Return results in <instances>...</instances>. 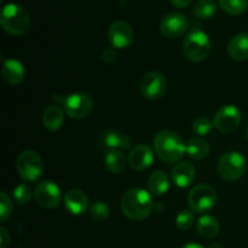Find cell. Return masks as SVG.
Returning a JSON list of instances; mask_svg holds the SVG:
<instances>
[{
    "label": "cell",
    "mask_w": 248,
    "mask_h": 248,
    "mask_svg": "<svg viewBox=\"0 0 248 248\" xmlns=\"http://www.w3.org/2000/svg\"><path fill=\"white\" fill-rule=\"evenodd\" d=\"M121 211L131 220H144L152 213L154 203L148 191L140 188H132L124 194L121 199Z\"/></svg>",
    "instance_id": "cell-1"
},
{
    "label": "cell",
    "mask_w": 248,
    "mask_h": 248,
    "mask_svg": "<svg viewBox=\"0 0 248 248\" xmlns=\"http://www.w3.org/2000/svg\"><path fill=\"white\" fill-rule=\"evenodd\" d=\"M154 148L157 156L166 164H174L186 153V144L178 133L170 130L160 131L154 138Z\"/></svg>",
    "instance_id": "cell-2"
},
{
    "label": "cell",
    "mask_w": 248,
    "mask_h": 248,
    "mask_svg": "<svg viewBox=\"0 0 248 248\" xmlns=\"http://www.w3.org/2000/svg\"><path fill=\"white\" fill-rule=\"evenodd\" d=\"M0 26L10 35H23L31 28V16L21 5L11 2L2 7Z\"/></svg>",
    "instance_id": "cell-3"
},
{
    "label": "cell",
    "mask_w": 248,
    "mask_h": 248,
    "mask_svg": "<svg viewBox=\"0 0 248 248\" xmlns=\"http://www.w3.org/2000/svg\"><path fill=\"white\" fill-rule=\"evenodd\" d=\"M183 52L191 62L206 60L211 52V40L207 34L201 29H193L184 39Z\"/></svg>",
    "instance_id": "cell-4"
},
{
    "label": "cell",
    "mask_w": 248,
    "mask_h": 248,
    "mask_svg": "<svg viewBox=\"0 0 248 248\" xmlns=\"http://www.w3.org/2000/svg\"><path fill=\"white\" fill-rule=\"evenodd\" d=\"M246 160L239 152H228L220 156L217 164L218 174L227 182H235L246 172Z\"/></svg>",
    "instance_id": "cell-5"
},
{
    "label": "cell",
    "mask_w": 248,
    "mask_h": 248,
    "mask_svg": "<svg viewBox=\"0 0 248 248\" xmlns=\"http://www.w3.org/2000/svg\"><path fill=\"white\" fill-rule=\"evenodd\" d=\"M16 169L23 181L35 182L43 173L44 164L38 153L33 150H24L17 157Z\"/></svg>",
    "instance_id": "cell-6"
},
{
    "label": "cell",
    "mask_w": 248,
    "mask_h": 248,
    "mask_svg": "<svg viewBox=\"0 0 248 248\" xmlns=\"http://www.w3.org/2000/svg\"><path fill=\"white\" fill-rule=\"evenodd\" d=\"M188 202L193 212H208L217 203V193L212 186L207 184H199L194 186L189 193Z\"/></svg>",
    "instance_id": "cell-7"
},
{
    "label": "cell",
    "mask_w": 248,
    "mask_h": 248,
    "mask_svg": "<svg viewBox=\"0 0 248 248\" xmlns=\"http://www.w3.org/2000/svg\"><path fill=\"white\" fill-rule=\"evenodd\" d=\"M242 121V114L237 107L227 104L218 109L216 113L213 124L215 127L222 133H232L239 128Z\"/></svg>",
    "instance_id": "cell-8"
},
{
    "label": "cell",
    "mask_w": 248,
    "mask_h": 248,
    "mask_svg": "<svg viewBox=\"0 0 248 248\" xmlns=\"http://www.w3.org/2000/svg\"><path fill=\"white\" fill-rule=\"evenodd\" d=\"M166 90L167 80L162 73L157 72V70H152L142 78L140 92L145 98L150 99V101L162 98L166 93Z\"/></svg>",
    "instance_id": "cell-9"
},
{
    "label": "cell",
    "mask_w": 248,
    "mask_h": 248,
    "mask_svg": "<svg viewBox=\"0 0 248 248\" xmlns=\"http://www.w3.org/2000/svg\"><path fill=\"white\" fill-rule=\"evenodd\" d=\"M64 111L72 119H84L91 114L93 109V101L86 93H72L64 99Z\"/></svg>",
    "instance_id": "cell-10"
},
{
    "label": "cell",
    "mask_w": 248,
    "mask_h": 248,
    "mask_svg": "<svg viewBox=\"0 0 248 248\" xmlns=\"http://www.w3.org/2000/svg\"><path fill=\"white\" fill-rule=\"evenodd\" d=\"M35 201L44 208H56L61 203V189L52 181H43L34 190Z\"/></svg>",
    "instance_id": "cell-11"
},
{
    "label": "cell",
    "mask_w": 248,
    "mask_h": 248,
    "mask_svg": "<svg viewBox=\"0 0 248 248\" xmlns=\"http://www.w3.org/2000/svg\"><path fill=\"white\" fill-rule=\"evenodd\" d=\"M189 26L188 18L181 12H170L160 22V31L169 39H176L183 35Z\"/></svg>",
    "instance_id": "cell-12"
},
{
    "label": "cell",
    "mask_w": 248,
    "mask_h": 248,
    "mask_svg": "<svg viewBox=\"0 0 248 248\" xmlns=\"http://www.w3.org/2000/svg\"><path fill=\"white\" fill-rule=\"evenodd\" d=\"M135 33L127 22L115 21L108 31V40L114 48H125L132 44Z\"/></svg>",
    "instance_id": "cell-13"
},
{
    "label": "cell",
    "mask_w": 248,
    "mask_h": 248,
    "mask_svg": "<svg viewBox=\"0 0 248 248\" xmlns=\"http://www.w3.org/2000/svg\"><path fill=\"white\" fill-rule=\"evenodd\" d=\"M154 160L153 149L147 144H138L131 150L128 155V165L136 171H144L149 169Z\"/></svg>",
    "instance_id": "cell-14"
},
{
    "label": "cell",
    "mask_w": 248,
    "mask_h": 248,
    "mask_svg": "<svg viewBox=\"0 0 248 248\" xmlns=\"http://www.w3.org/2000/svg\"><path fill=\"white\" fill-rule=\"evenodd\" d=\"M64 206L72 215L81 216L89 207V198L80 189H70L64 195Z\"/></svg>",
    "instance_id": "cell-15"
},
{
    "label": "cell",
    "mask_w": 248,
    "mask_h": 248,
    "mask_svg": "<svg viewBox=\"0 0 248 248\" xmlns=\"http://www.w3.org/2000/svg\"><path fill=\"white\" fill-rule=\"evenodd\" d=\"M2 79L5 82L11 86H16L19 85L24 79V68L19 61L14 60V58H9V60L4 61V64L1 68Z\"/></svg>",
    "instance_id": "cell-16"
},
{
    "label": "cell",
    "mask_w": 248,
    "mask_h": 248,
    "mask_svg": "<svg viewBox=\"0 0 248 248\" xmlns=\"http://www.w3.org/2000/svg\"><path fill=\"white\" fill-rule=\"evenodd\" d=\"M171 177L178 188H188L195 179V167L189 162H179L172 170Z\"/></svg>",
    "instance_id": "cell-17"
},
{
    "label": "cell",
    "mask_w": 248,
    "mask_h": 248,
    "mask_svg": "<svg viewBox=\"0 0 248 248\" xmlns=\"http://www.w3.org/2000/svg\"><path fill=\"white\" fill-rule=\"evenodd\" d=\"M102 144L109 150H124L132 147V138L118 131H108L102 136Z\"/></svg>",
    "instance_id": "cell-18"
},
{
    "label": "cell",
    "mask_w": 248,
    "mask_h": 248,
    "mask_svg": "<svg viewBox=\"0 0 248 248\" xmlns=\"http://www.w3.org/2000/svg\"><path fill=\"white\" fill-rule=\"evenodd\" d=\"M228 53L235 61L248 60V33L235 35L228 44Z\"/></svg>",
    "instance_id": "cell-19"
},
{
    "label": "cell",
    "mask_w": 248,
    "mask_h": 248,
    "mask_svg": "<svg viewBox=\"0 0 248 248\" xmlns=\"http://www.w3.org/2000/svg\"><path fill=\"white\" fill-rule=\"evenodd\" d=\"M64 123V111L58 106H48L43 113V125L48 131H57Z\"/></svg>",
    "instance_id": "cell-20"
},
{
    "label": "cell",
    "mask_w": 248,
    "mask_h": 248,
    "mask_svg": "<svg viewBox=\"0 0 248 248\" xmlns=\"http://www.w3.org/2000/svg\"><path fill=\"white\" fill-rule=\"evenodd\" d=\"M148 189L155 196H161L170 188V178L164 171H155L148 178Z\"/></svg>",
    "instance_id": "cell-21"
},
{
    "label": "cell",
    "mask_w": 248,
    "mask_h": 248,
    "mask_svg": "<svg viewBox=\"0 0 248 248\" xmlns=\"http://www.w3.org/2000/svg\"><path fill=\"white\" fill-rule=\"evenodd\" d=\"M210 144L202 137H194L186 143V154L194 160H202L210 153Z\"/></svg>",
    "instance_id": "cell-22"
},
{
    "label": "cell",
    "mask_w": 248,
    "mask_h": 248,
    "mask_svg": "<svg viewBox=\"0 0 248 248\" xmlns=\"http://www.w3.org/2000/svg\"><path fill=\"white\" fill-rule=\"evenodd\" d=\"M220 230V224L218 219L212 216H203L198 222V232L201 236L206 239L217 236Z\"/></svg>",
    "instance_id": "cell-23"
},
{
    "label": "cell",
    "mask_w": 248,
    "mask_h": 248,
    "mask_svg": "<svg viewBox=\"0 0 248 248\" xmlns=\"http://www.w3.org/2000/svg\"><path fill=\"white\" fill-rule=\"evenodd\" d=\"M104 164L107 170L114 174L124 172L126 167V157L120 150H109L104 157Z\"/></svg>",
    "instance_id": "cell-24"
},
{
    "label": "cell",
    "mask_w": 248,
    "mask_h": 248,
    "mask_svg": "<svg viewBox=\"0 0 248 248\" xmlns=\"http://www.w3.org/2000/svg\"><path fill=\"white\" fill-rule=\"evenodd\" d=\"M194 12L201 19H208L217 12V4L215 0H199L194 7Z\"/></svg>",
    "instance_id": "cell-25"
},
{
    "label": "cell",
    "mask_w": 248,
    "mask_h": 248,
    "mask_svg": "<svg viewBox=\"0 0 248 248\" xmlns=\"http://www.w3.org/2000/svg\"><path fill=\"white\" fill-rule=\"evenodd\" d=\"M219 6L229 15H241L246 11L248 0H218Z\"/></svg>",
    "instance_id": "cell-26"
},
{
    "label": "cell",
    "mask_w": 248,
    "mask_h": 248,
    "mask_svg": "<svg viewBox=\"0 0 248 248\" xmlns=\"http://www.w3.org/2000/svg\"><path fill=\"white\" fill-rule=\"evenodd\" d=\"M213 127H215V124L207 116H199L193 123V131L200 137L210 135Z\"/></svg>",
    "instance_id": "cell-27"
},
{
    "label": "cell",
    "mask_w": 248,
    "mask_h": 248,
    "mask_svg": "<svg viewBox=\"0 0 248 248\" xmlns=\"http://www.w3.org/2000/svg\"><path fill=\"white\" fill-rule=\"evenodd\" d=\"M195 223V217H194L193 211L184 210L178 213L176 218V225L179 230L182 232H186V230L191 229Z\"/></svg>",
    "instance_id": "cell-28"
},
{
    "label": "cell",
    "mask_w": 248,
    "mask_h": 248,
    "mask_svg": "<svg viewBox=\"0 0 248 248\" xmlns=\"http://www.w3.org/2000/svg\"><path fill=\"white\" fill-rule=\"evenodd\" d=\"M31 195H33V191H31V188L29 184L23 183V184H19V186H16L14 191V196H15V200H16L17 203L19 205H27V203L31 201Z\"/></svg>",
    "instance_id": "cell-29"
},
{
    "label": "cell",
    "mask_w": 248,
    "mask_h": 248,
    "mask_svg": "<svg viewBox=\"0 0 248 248\" xmlns=\"http://www.w3.org/2000/svg\"><path fill=\"white\" fill-rule=\"evenodd\" d=\"M109 207L107 203H104L103 201H97L90 208V216L93 220L97 222H102V220H106L109 217Z\"/></svg>",
    "instance_id": "cell-30"
},
{
    "label": "cell",
    "mask_w": 248,
    "mask_h": 248,
    "mask_svg": "<svg viewBox=\"0 0 248 248\" xmlns=\"http://www.w3.org/2000/svg\"><path fill=\"white\" fill-rule=\"evenodd\" d=\"M14 205H12L11 198L5 191L0 193V220L6 222L12 215Z\"/></svg>",
    "instance_id": "cell-31"
},
{
    "label": "cell",
    "mask_w": 248,
    "mask_h": 248,
    "mask_svg": "<svg viewBox=\"0 0 248 248\" xmlns=\"http://www.w3.org/2000/svg\"><path fill=\"white\" fill-rule=\"evenodd\" d=\"M103 60L106 61L107 63H113L114 61L116 60L118 55H116V51L114 47H108L103 51V55H102Z\"/></svg>",
    "instance_id": "cell-32"
},
{
    "label": "cell",
    "mask_w": 248,
    "mask_h": 248,
    "mask_svg": "<svg viewBox=\"0 0 248 248\" xmlns=\"http://www.w3.org/2000/svg\"><path fill=\"white\" fill-rule=\"evenodd\" d=\"M0 248H7L10 245V234L5 227H0Z\"/></svg>",
    "instance_id": "cell-33"
},
{
    "label": "cell",
    "mask_w": 248,
    "mask_h": 248,
    "mask_svg": "<svg viewBox=\"0 0 248 248\" xmlns=\"http://www.w3.org/2000/svg\"><path fill=\"white\" fill-rule=\"evenodd\" d=\"M193 0H171V4L173 6L178 7V9H184V7L189 6Z\"/></svg>",
    "instance_id": "cell-34"
},
{
    "label": "cell",
    "mask_w": 248,
    "mask_h": 248,
    "mask_svg": "<svg viewBox=\"0 0 248 248\" xmlns=\"http://www.w3.org/2000/svg\"><path fill=\"white\" fill-rule=\"evenodd\" d=\"M181 248H203V247L199 244H186L184 245V246H182Z\"/></svg>",
    "instance_id": "cell-35"
},
{
    "label": "cell",
    "mask_w": 248,
    "mask_h": 248,
    "mask_svg": "<svg viewBox=\"0 0 248 248\" xmlns=\"http://www.w3.org/2000/svg\"><path fill=\"white\" fill-rule=\"evenodd\" d=\"M208 248H224V247L219 244H212V245H210V247Z\"/></svg>",
    "instance_id": "cell-36"
},
{
    "label": "cell",
    "mask_w": 248,
    "mask_h": 248,
    "mask_svg": "<svg viewBox=\"0 0 248 248\" xmlns=\"http://www.w3.org/2000/svg\"><path fill=\"white\" fill-rule=\"evenodd\" d=\"M247 140H248V127H247Z\"/></svg>",
    "instance_id": "cell-37"
}]
</instances>
